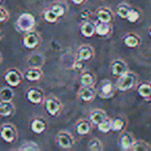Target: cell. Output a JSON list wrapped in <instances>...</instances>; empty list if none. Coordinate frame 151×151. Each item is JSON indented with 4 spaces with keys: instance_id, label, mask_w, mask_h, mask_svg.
<instances>
[{
    "instance_id": "obj_41",
    "label": "cell",
    "mask_w": 151,
    "mask_h": 151,
    "mask_svg": "<svg viewBox=\"0 0 151 151\" xmlns=\"http://www.w3.org/2000/svg\"><path fill=\"white\" fill-rule=\"evenodd\" d=\"M149 35H150V37H151V26H150V28H149Z\"/></svg>"
},
{
    "instance_id": "obj_9",
    "label": "cell",
    "mask_w": 151,
    "mask_h": 151,
    "mask_svg": "<svg viewBox=\"0 0 151 151\" xmlns=\"http://www.w3.org/2000/svg\"><path fill=\"white\" fill-rule=\"evenodd\" d=\"M26 97H27L28 101L34 104V105H37V104H40L44 101V92L40 88L34 87V88H30L27 91Z\"/></svg>"
},
{
    "instance_id": "obj_26",
    "label": "cell",
    "mask_w": 151,
    "mask_h": 151,
    "mask_svg": "<svg viewBox=\"0 0 151 151\" xmlns=\"http://www.w3.org/2000/svg\"><path fill=\"white\" fill-rule=\"evenodd\" d=\"M14 99V92L9 87H3L0 89V99L2 101H12Z\"/></svg>"
},
{
    "instance_id": "obj_36",
    "label": "cell",
    "mask_w": 151,
    "mask_h": 151,
    "mask_svg": "<svg viewBox=\"0 0 151 151\" xmlns=\"http://www.w3.org/2000/svg\"><path fill=\"white\" fill-rule=\"evenodd\" d=\"M9 13L7 11H5L3 7H0V23H3V22L7 21L9 20Z\"/></svg>"
},
{
    "instance_id": "obj_7",
    "label": "cell",
    "mask_w": 151,
    "mask_h": 151,
    "mask_svg": "<svg viewBox=\"0 0 151 151\" xmlns=\"http://www.w3.org/2000/svg\"><path fill=\"white\" fill-rule=\"evenodd\" d=\"M57 143L62 148H70L75 143V139L68 132H60L57 134Z\"/></svg>"
},
{
    "instance_id": "obj_40",
    "label": "cell",
    "mask_w": 151,
    "mask_h": 151,
    "mask_svg": "<svg viewBox=\"0 0 151 151\" xmlns=\"http://www.w3.org/2000/svg\"><path fill=\"white\" fill-rule=\"evenodd\" d=\"M0 117H2V107H1V103H0Z\"/></svg>"
},
{
    "instance_id": "obj_31",
    "label": "cell",
    "mask_w": 151,
    "mask_h": 151,
    "mask_svg": "<svg viewBox=\"0 0 151 151\" xmlns=\"http://www.w3.org/2000/svg\"><path fill=\"white\" fill-rule=\"evenodd\" d=\"M132 150L148 151V150H151V146H149L146 142H143V141H134V145H132Z\"/></svg>"
},
{
    "instance_id": "obj_29",
    "label": "cell",
    "mask_w": 151,
    "mask_h": 151,
    "mask_svg": "<svg viewBox=\"0 0 151 151\" xmlns=\"http://www.w3.org/2000/svg\"><path fill=\"white\" fill-rule=\"evenodd\" d=\"M125 127V121L122 118H115L112 120V130L113 132H121Z\"/></svg>"
},
{
    "instance_id": "obj_44",
    "label": "cell",
    "mask_w": 151,
    "mask_h": 151,
    "mask_svg": "<svg viewBox=\"0 0 151 151\" xmlns=\"http://www.w3.org/2000/svg\"><path fill=\"white\" fill-rule=\"evenodd\" d=\"M150 99H151V97H150ZM150 101H151V99H150Z\"/></svg>"
},
{
    "instance_id": "obj_32",
    "label": "cell",
    "mask_w": 151,
    "mask_h": 151,
    "mask_svg": "<svg viewBox=\"0 0 151 151\" xmlns=\"http://www.w3.org/2000/svg\"><path fill=\"white\" fill-rule=\"evenodd\" d=\"M42 17H44L45 21L48 22V23H55L57 20L59 19L56 15L54 14V12L52 9H46V11L42 13Z\"/></svg>"
},
{
    "instance_id": "obj_24",
    "label": "cell",
    "mask_w": 151,
    "mask_h": 151,
    "mask_svg": "<svg viewBox=\"0 0 151 151\" xmlns=\"http://www.w3.org/2000/svg\"><path fill=\"white\" fill-rule=\"evenodd\" d=\"M28 64L30 67H42L44 64V58L40 54H32L28 58Z\"/></svg>"
},
{
    "instance_id": "obj_27",
    "label": "cell",
    "mask_w": 151,
    "mask_h": 151,
    "mask_svg": "<svg viewBox=\"0 0 151 151\" xmlns=\"http://www.w3.org/2000/svg\"><path fill=\"white\" fill-rule=\"evenodd\" d=\"M130 9H132V7L128 4H126V3H120L117 6V9H116V13H117V15L119 16L120 18L126 19L128 13L130 12Z\"/></svg>"
},
{
    "instance_id": "obj_42",
    "label": "cell",
    "mask_w": 151,
    "mask_h": 151,
    "mask_svg": "<svg viewBox=\"0 0 151 151\" xmlns=\"http://www.w3.org/2000/svg\"><path fill=\"white\" fill-rule=\"evenodd\" d=\"M0 61H1V56H0Z\"/></svg>"
},
{
    "instance_id": "obj_20",
    "label": "cell",
    "mask_w": 151,
    "mask_h": 151,
    "mask_svg": "<svg viewBox=\"0 0 151 151\" xmlns=\"http://www.w3.org/2000/svg\"><path fill=\"white\" fill-rule=\"evenodd\" d=\"M138 93L144 99L151 97V82H143L138 86Z\"/></svg>"
},
{
    "instance_id": "obj_25",
    "label": "cell",
    "mask_w": 151,
    "mask_h": 151,
    "mask_svg": "<svg viewBox=\"0 0 151 151\" xmlns=\"http://www.w3.org/2000/svg\"><path fill=\"white\" fill-rule=\"evenodd\" d=\"M1 107H2V117H9L15 112V107L12 104V101H1Z\"/></svg>"
},
{
    "instance_id": "obj_11",
    "label": "cell",
    "mask_w": 151,
    "mask_h": 151,
    "mask_svg": "<svg viewBox=\"0 0 151 151\" xmlns=\"http://www.w3.org/2000/svg\"><path fill=\"white\" fill-rule=\"evenodd\" d=\"M42 77V71L40 67H30L25 71V75H24V78L30 82H36V81L40 80Z\"/></svg>"
},
{
    "instance_id": "obj_14",
    "label": "cell",
    "mask_w": 151,
    "mask_h": 151,
    "mask_svg": "<svg viewBox=\"0 0 151 151\" xmlns=\"http://www.w3.org/2000/svg\"><path fill=\"white\" fill-rule=\"evenodd\" d=\"M111 70L114 76H118V77H119V76L123 75L124 73L127 71V65H126V63L124 62L123 60L117 59V60L112 62Z\"/></svg>"
},
{
    "instance_id": "obj_39",
    "label": "cell",
    "mask_w": 151,
    "mask_h": 151,
    "mask_svg": "<svg viewBox=\"0 0 151 151\" xmlns=\"http://www.w3.org/2000/svg\"><path fill=\"white\" fill-rule=\"evenodd\" d=\"M71 1H73L76 5H81V4H83V3H85L86 0H71Z\"/></svg>"
},
{
    "instance_id": "obj_12",
    "label": "cell",
    "mask_w": 151,
    "mask_h": 151,
    "mask_svg": "<svg viewBox=\"0 0 151 151\" xmlns=\"http://www.w3.org/2000/svg\"><path fill=\"white\" fill-rule=\"evenodd\" d=\"M93 54H94V51L90 46H83L79 48L78 53H77V60L87 61L92 58Z\"/></svg>"
},
{
    "instance_id": "obj_23",
    "label": "cell",
    "mask_w": 151,
    "mask_h": 151,
    "mask_svg": "<svg viewBox=\"0 0 151 151\" xmlns=\"http://www.w3.org/2000/svg\"><path fill=\"white\" fill-rule=\"evenodd\" d=\"M111 31V26L109 23H105V22H99V23L95 24V33L99 36H106L110 33Z\"/></svg>"
},
{
    "instance_id": "obj_5",
    "label": "cell",
    "mask_w": 151,
    "mask_h": 151,
    "mask_svg": "<svg viewBox=\"0 0 151 151\" xmlns=\"http://www.w3.org/2000/svg\"><path fill=\"white\" fill-rule=\"evenodd\" d=\"M0 137L7 143H13L17 138V130L12 124H3L0 128Z\"/></svg>"
},
{
    "instance_id": "obj_4",
    "label": "cell",
    "mask_w": 151,
    "mask_h": 151,
    "mask_svg": "<svg viewBox=\"0 0 151 151\" xmlns=\"http://www.w3.org/2000/svg\"><path fill=\"white\" fill-rule=\"evenodd\" d=\"M40 37L36 32H34L33 30L31 31H28L25 33L23 37V45L26 49H29V50H33L36 47L40 45Z\"/></svg>"
},
{
    "instance_id": "obj_19",
    "label": "cell",
    "mask_w": 151,
    "mask_h": 151,
    "mask_svg": "<svg viewBox=\"0 0 151 151\" xmlns=\"http://www.w3.org/2000/svg\"><path fill=\"white\" fill-rule=\"evenodd\" d=\"M76 130L80 136L88 134L91 130V123L87 120H80L76 125Z\"/></svg>"
},
{
    "instance_id": "obj_28",
    "label": "cell",
    "mask_w": 151,
    "mask_h": 151,
    "mask_svg": "<svg viewBox=\"0 0 151 151\" xmlns=\"http://www.w3.org/2000/svg\"><path fill=\"white\" fill-rule=\"evenodd\" d=\"M97 129L101 132H104V134L109 132L110 130H112V120L109 119L108 117L104 119L103 121L97 124Z\"/></svg>"
},
{
    "instance_id": "obj_16",
    "label": "cell",
    "mask_w": 151,
    "mask_h": 151,
    "mask_svg": "<svg viewBox=\"0 0 151 151\" xmlns=\"http://www.w3.org/2000/svg\"><path fill=\"white\" fill-rule=\"evenodd\" d=\"M96 17L99 22L110 23L113 20V13L111 12V9H107V7H101V9H97Z\"/></svg>"
},
{
    "instance_id": "obj_30",
    "label": "cell",
    "mask_w": 151,
    "mask_h": 151,
    "mask_svg": "<svg viewBox=\"0 0 151 151\" xmlns=\"http://www.w3.org/2000/svg\"><path fill=\"white\" fill-rule=\"evenodd\" d=\"M51 9L54 12V14L58 18H61L64 16L65 12H66V6L62 3H55L51 6Z\"/></svg>"
},
{
    "instance_id": "obj_38",
    "label": "cell",
    "mask_w": 151,
    "mask_h": 151,
    "mask_svg": "<svg viewBox=\"0 0 151 151\" xmlns=\"http://www.w3.org/2000/svg\"><path fill=\"white\" fill-rule=\"evenodd\" d=\"M73 68H75L76 70H79V69H82V68H83L82 61H80V60H77V61H76L75 64H73Z\"/></svg>"
},
{
    "instance_id": "obj_18",
    "label": "cell",
    "mask_w": 151,
    "mask_h": 151,
    "mask_svg": "<svg viewBox=\"0 0 151 151\" xmlns=\"http://www.w3.org/2000/svg\"><path fill=\"white\" fill-rule=\"evenodd\" d=\"M123 42L126 47H128V48H137V47L140 45L141 40L137 34L129 33L123 37Z\"/></svg>"
},
{
    "instance_id": "obj_43",
    "label": "cell",
    "mask_w": 151,
    "mask_h": 151,
    "mask_svg": "<svg viewBox=\"0 0 151 151\" xmlns=\"http://www.w3.org/2000/svg\"><path fill=\"white\" fill-rule=\"evenodd\" d=\"M1 1H2V0H0V2H1Z\"/></svg>"
},
{
    "instance_id": "obj_34",
    "label": "cell",
    "mask_w": 151,
    "mask_h": 151,
    "mask_svg": "<svg viewBox=\"0 0 151 151\" xmlns=\"http://www.w3.org/2000/svg\"><path fill=\"white\" fill-rule=\"evenodd\" d=\"M88 148L92 151H101L104 149V147L99 139H92L91 141H89Z\"/></svg>"
},
{
    "instance_id": "obj_33",
    "label": "cell",
    "mask_w": 151,
    "mask_h": 151,
    "mask_svg": "<svg viewBox=\"0 0 151 151\" xmlns=\"http://www.w3.org/2000/svg\"><path fill=\"white\" fill-rule=\"evenodd\" d=\"M19 150L24 151H36L40 150V146L34 142H25L19 147Z\"/></svg>"
},
{
    "instance_id": "obj_13",
    "label": "cell",
    "mask_w": 151,
    "mask_h": 151,
    "mask_svg": "<svg viewBox=\"0 0 151 151\" xmlns=\"http://www.w3.org/2000/svg\"><path fill=\"white\" fill-rule=\"evenodd\" d=\"M134 143V139L129 132H123L119 137V146L123 150L132 149Z\"/></svg>"
},
{
    "instance_id": "obj_22",
    "label": "cell",
    "mask_w": 151,
    "mask_h": 151,
    "mask_svg": "<svg viewBox=\"0 0 151 151\" xmlns=\"http://www.w3.org/2000/svg\"><path fill=\"white\" fill-rule=\"evenodd\" d=\"M95 83V77L90 71H84L81 75V84L82 86H93Z\"/></svg>"
},
{
    "instance_id": "obj_15",
    "label": "cell",
    "mask_w": 151,
    "mask_h": 151,
    "mask_svg": "<svg viewBox=\"0 0 151 151\" xmlns=\"http://www.w3.org/2000/svg\"><path fill=\"white\" fill-rule=\"evenodd\" d=\"M47 128V123L42 118H35L30 123V129L36 134H40L44 132Z\"/></svg>"
},
{
    "instance_id": "obj_17",
    "label": "cell",
    "mask_w": 151,
    "mask_h": 151,
    "mask_svg": "<svg viewBox=\"0 0 151 151\" xmlns=\"http://www.w3.org/2000/svg\"><path fill=\"white\" fill-rule=\"evenodd\" d=\"M81 33L85 37H92L95 33V24L91 21H85L81 25Z\"/></svg>"
},
{
    "instance_id": "obj_3",
    "label": "cell",
    "mask_w": 151,
    "mask_h": 151,
    "mask_svg": "<svg viewBox=\"0 0 151 151\" xmlns=\"http://www.w3.org/2000/svg\"><path fill=\"white\" fill-rule=\"evenodd\" d=\"M24 76L20 70L16 68H11L4 73V80L7 83V85L12 87H17L23 81Z\"/></svg>"
},
{
    "instance_id": "obj_2",
    "label": "cell",
    "mask_w": 151,
    "mask_h": 151,
    "mask_svg": "<svg viewBox=\"0 0 151 151\" xmlns=\"http://www.w3.org/2000/svg\"><path fill=\"white\" fill-rule=\"evenodd\" d=\"M137 81V77L134 73L126 71L123 75L119 76L117 82H116V88L120 91H127L134 86Z\"/></svg>"
},
{
    "instance_id": "obj_6",
    "label": "cell",
    "mask_w": 151,
    "mask_h": 151,
    "mask_svg": "<svg viewBox=\"0 0 151 151\" xmlns=\"http://www.w3.org/2000/svg\"><path fill=\"white\" fill-rule=\"evenodd\" d=\"M115 93V87L110 80H104L99 86V94L103 99H110Z\"/></svg>"
},
{
    "instance_id": "obj_1",
    "label": "cell",
    "mask_w": 151,
    "mask_h": 151,
    "mask_svg": "<svg viewBox=\"0 0 151 151\" xmlns=\"http://www.w3.org/2000/svg\"><path fill=\"white\" fill-rule=\"evenodd\" d=\"M35 26V18L29 13H24L18 18L16 27L20 32H28L33 30Z\"/></svg>"
},
{
    "instance_id": "obj_8",
    "label": "cell",
    "mask_w": 151,
    "mask_h": 151,
    "mask_svg": "<svg viewBox=\"0 0 151 151\" xmlns=\"http://www.w3.org/2000/svg\"><path fill=\"white\" fill-rule=\"evenodd\" d=\"M46 110L51 116H57L61 111V104L57 99H48L45 101Z\"/></svg>"
},
{
    "instance_id": "obj_10",
    "label": "cell",
    "mask_w": 151,
    "mask_h": 151,
    "mask_svg": "<svg viewBox=\"0 0 151 151\" xmlns=\"http://www.w3.org/2000/svg\"><path fill=\"white\" fill-rule=\"evenodd\" d=\"M96 95V91H95L93 86H82V88L79 91V96L83 101H91Z\"/></svg>"
},
{
    "instance_id": "obj_21",
    "label": "cell",
    "mask_w": 151,
    "mask_h": 151,
    "mask_svg": "<svg viewBox=\"0 0 151 151\" xmlns=\"http://www.w3.org/2000/svg\"><path fill=\"white\" fill-rule=\"evenodd\" d=\"M106 118H107V114H106L105 112L101 111V110H95V111L90 113L89 119H90L91 123L97 125L99 122H101L104 119H106Z\"/></svg>"
},
{
    "instance_id": "obj_37",
    "label": "cell",
    "mask_w": 151,
    "mask_h": 151,
    "mask_svg": "<svg viewBox=\"0 0 151 151\" xmlns=\"http://www.w3.org/2000/svg\"><path fill=\"white\" fill-rule=\"evenodd\" d=\"M91 16V12H89L88 9H84V11L81 13V18H83L84 20H87Z\"/></svg>"
},
{
    "instance_id": "obj_35",
    "label": "cell",
    "mask_w": 151,
    "mask_h": 151,
    "mask_svg": "<svg viewBox=\"0 0 151 151\" xmlns=\"http://www.w3.org/2000/svg\"><path fill=\"white\" fill-rule=\"evenodd\" d=\"M140 17H141L140 12H139L138 9H130L129 13H128L126 20H127V21L129 22V23H136V22H138V21H139Z\"/></svg>"
}]
</instances>
